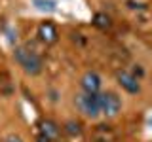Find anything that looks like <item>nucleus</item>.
<instances>
[{
    "mask_svg": "<svg viewBox=\"0 0 152 142\" xmlns=\"http://www.w3.org/2000/svg\"><path fill=\"white\" fill-rule=\"evenodd\" d=\"M93 27L95 28H99V30H108V28L112 27V19H110V15H107L104 12H97L93 15Z\"/></svg>",
    "mask_w": 152,
    "mask_h": 142,
    "instance_id": "8",
    "label": "nucleus"
},
{
    "mask_svg": "<svg viewBox=\"0 0 152 142\" xmlns=\"http://www.w3.org/2000/svg\"><path fill=\"white\" fill-rule=\"evenodd\" d=\"M142 74H145V70H142L139 64H135V68H133V76H135V78H137V76H139V78H141Z\"/></svg>",
    "mask_w": 152,
    "mask_h": 142,
    "instance_id": "13",
    "label": "nucleus"
},
{
    "mask_svg": "<svg viewBox=\"0 0 152 142\" xmlns=\"http://www.w3.org/2000/svg\"><path fill=\"white\" fill-rule=\"evenodd\" d=\"M63 131L66 133L69 136H72V138H76V136H80L82 135V123L80 121H76V120H66L65 121V125H63Z\"/></svg>",
    "mask_w": 152,
    "mask_h": 142,
    "instance_id": "10",
    "label": "nucleus"
},
{
    "mask_svg": "<svg viewBox=\"0 0 152 142\" xmlns=\"http://www.w3.org/2000/svg\"><path fill=\"white\" fill-rule=\"evenodd\" d=\"M101 97V114L104 117H116L122 110V99L114 91H104L99 93Z\"/></svg>",
    "mask_w": 152,
    "mask_h": 142,
    "instance_id": "3",
    "label": "nucleus"
},
{
    "mask_svg": "<svg viewBox=\"0 0 152 142\" xmlns=\"http://www.w3.org/2000/svg\"><path fill=\"white\" fill-rule=\"evenodd\" d=\"M116 80H118V85H120L124 91H127L131 95H137L141 91L139 78H135L133 74L126 72V70H118V72H116Z\"/></svg>",
    "mask_w": 152,
    "mask_h": 142,
    "instance_id": "4",
    "label": "nucleus"
},
{
    "mask_svg": "<svg viewBox=\"0 0 152 142\" xmlns=\"http://www.w3.org/2000/svg\"><path fill=\"white\" fill-rule=\"evenodd\" d=\"M80 85H82V91L84 93H101V76L97 72H93V70H89V72H86L82 76V80H80Z\"/></svg>",
    "mask_w": 152,
    "mask_h": 142,
    "instance_id": "7",
    "label": "nucleus"
},
{
    "mask_svg": "<svg viewBox=\"0 0 152 142\" xmlns=\"http://www.w3.org/2000/svg\"><path fill=\"white\" fill-rule=\"evenodd\" d=\"M148 125H150V127H152V117H150V120H148Z\"/></svg>",
    "mask_w": 152,
    "mask_h": 142,
    "instance_id": "15",
    "label": "nucleus"
},
{
    "mask_svg": "<svg viewBox=\"0 0 152 142\" xmlns=\"http://www.w3.org/2000/svg\"><path fill=\"white\" fill-rule=\"evenodd\" d=\"M74 102L80 108V112L86 117H89V120H97L101 116V97H99V93H95V95L80 93V95H76Z\"/></svg>",
    "mask_w": 152,
    "mask_h": 142,
    "instance_id": "2",
    "label": "nucleus"
},
{
    "mask_svg": "<svg viewBox=\"0 0 152 142\" xmlns=\"http://www.w3.org/2000/svg\"><path fill=\"white\" fill-rule=\"evenodd\" d=\"M4 142H23V138H21L19 135H8Z\"/></svg>",
    "mask_w": 152,
    "mask_h": 142,
    "instance_id": "12",
    "label": "nucleus"
},
{
    "mask_svg": "<svg viewBox=\"0 0 152 142\" xmlns=\"http://www.w3.org/2000/svg\"><path fill=\"white\" fill-rule=\"evenodd\" d=\"M38 131H40V136H44L50 142L59 140V135H61V127L53 120H40L38 121Z\"/></svg>",
    "mask_w": 152,
    "mask_h": 142,
    "instance_id": "5",
    "label": "nucleus"
},
{
    "mask_svg": "<svg viewBox=\"0 0 152 142\" xmlns=\"http://www.w3.org/2000/svg\"><path fill=\"white\" fill-rule=\"evenodd\" d=\"M38 38H40L46 46H51L59 40V32H57V28L51 21H42L40 25H38Z\"/></svg>",
    "mask_w": 152,
    "mask_h": 142,
    "instance_id": "6",
    "label": "nucleus"
},
{
    "mask_svg": "<svg viewBox=\"0 0 152 142\" xmlns=\"http://www.w3.org/2000/svg\"><path fill=\"white\" fill-rule=\"evenodd\" d=\"M114 138H116V135L110 131L108 125H97V129H95V140L97 142H114Z\"/></svg>",
    "mask_w": 152,
    "mask_h": 142,
    "instance_id": "9",
    "label": "nucleus"
},
{
    "mask_svg": "<svg viewBox=\"0 0 152 142\" xmlns=\"http://www.w3.org/2000/svg\"><path fill=\"white\" fill-rule=\"evenodd\" d=\"M36 142H50V140H46L44 136H40V135H38V138H36Z\"/></svg>",
    "mask_w": 152,
    "mask_h": 142,
    "instance_id": "14",
    "label": "nucleus"
},
{
    "mask_svg": "<svg viewBox=\"0 0 152 142\" xmlns=\"http://www.w3.org/2000/svg\"><path fill=\"white\" fill-rule=\"evenodd\" d=\"M34 8L40 9V12H48V13H53L57 9L53 0H34Z\"/></svg>",
    "mask_w": 152,
    "mask_h": 142,
    "instance_id": "11",
    "label": "nucleus"
},
{
    "mask_svg": "<svg viewBox=\"0 0 152 142\" xmlns=\"http://www.w3.org/2000/svg\"><path fill=\"white\" fill-rule=\"evenodd\" d=\"M13 59L28 76H38L44 70V61L34 49H28L27 46H17L13 49Z\"/></svg>",
    "mask_w": 152,
    "mask_h": 142,
    "instance_id": "1",
    "label": "nucleus"
}]
</instances>
